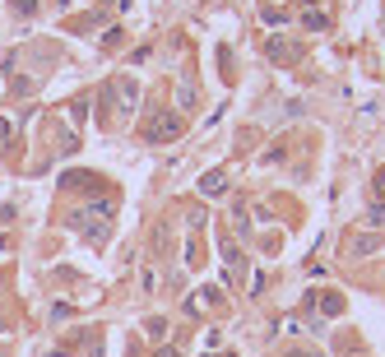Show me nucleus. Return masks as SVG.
I'll return each mask as SVG.
<instances>
[{"mask_svg":"<svg viewBox=\"0 0 385 357\" xmlns=\"http://www.w3.org/2000/svg\"><path fill=\"white\" fill-rule=\"evenodd\" d=\"M163 334H168V320L154 315V320H149V339H163Z\"/></svg>","mask_w":385,"mask_h":357,"instance_id":"f8f14e48","label":"nucleus"},{"mask_svg":"<svg viewBox=\"0 0 385 357\" xmlns=\"http://www.w3.org/2000/svg\"><path fill=\"white\" fill-rule=\"evenodd\" d=\"M214 306H218V288H200V293H190L181 302L186 315H204V311H214Z\"/></svg>","mask_w":385,"mask_h":357,"instance_id":"7ed1b4c3","label":"nucleus"},{"mask_svg":"<svg viewBox=\"0 0 385 357\" xmlns=\"http://www.w3.org/2000/svg\"><path fill=\"white\" fill-rule=\"evenodd\" d=\"M139 140L144 144H168V140H181V111H149V121L139 125Z\"/></svg>","mask_w":385,"mask_h":357,"instance_id":"f03ea898","label":"nucleus"},{"mask_svg":"<svg viewBox=\"0 0 385 357\" xmlns=\"http://www.w3.org/2000/svg\"><path fill=\"white\" fill-rule=\"evenodd\" d=\"M297 47L288 42V37H269V61H293Z\"/></svg>","mask_w":385,"mask_h":357,"instance_id":"0eeeda50","label":"nucleus"},{"mask_svg":"<svg viewBox=\"0 0 385 357\" xmlns=\"http://www.w3.org/2000/svg\"><path fill=\"white\" fill-rule=\"evenodd\" d=\"M302 24H307L311 33H321V28H330V15H325V10H316V5H307V10H302Z\"/></svg>","mask_w":385,"mask_h":357,"instance_id":"1a4fd4ad","label":"nucleus"},{"mask_svg":"<svg viewBox=\"0 0 385 357\" xmlns=\"http://www.w3.org/2000/svg\"><path fill=\"white\" fill-rule=\"evenodd\" d=\"M65 228L79 237H89V241H107L111 232V204L98 200V204H84V209H70L65 214Z\"/></svg>","mask_w":385,"mask_h":357,"instance_id":"f257e3e1","label":"nucleus"},{"mask_svg":"<svg viewBox=\"0 0 385 357\" xmlns=\"http://www.w3.org/2000/svg\"><path fill=\"white\" fill-rule=\"evenodd\" d=\"M158 357H177V353H172V348H163V353H158Z\"/></svg>","mask_w":385,"mask_h":357,"instance_id":"ddd939ff","label":"nucleus"},{"mask_svg":"<svg viewBox=\"0 0 385 357\" xmlns=\"http://www.w3.org/2000/svg\"><path fill=\"white\" fill-rule=\"evenodd\" d=\"M218 250H223V260H228V283H232L237 274H242V246H237V241L223 232V237H218Z\"/></svg>","mask_w":385,"mask_h":357,"instance_id":"39448f33","label":"nucleus"},{"mask_svg":"<svg viewBox=\"0 0 385 357\" xmlns=\"http://www.w3.org/2000/svg\"><path fill=\"white\" fill-rule=\"evenodd\" d=\"M177 102H181V111H190V107H195V84H190V79H186L181 89H177Z\"/></svg>","mask_w":385,"mask_h":357,"instance_id":"9d476101","label":"nucleus"},{"mask_svg":"<svg viewBox=\"0 0 385 357\" xmlns=\"http://www.w3.org/2000/svg\"><path fill=\"white\" fill-rule=\"evenodd\" d=\"M367 228H385V200H376L367 209Z\"/></svg>","mask_w":385,"mask_h":357,"instance_id":"9b49d317","label":"nucleus"},{"mask_svg":"<svg viewBox=\"0 0 385 357\" xmlns=\"http://www.w3.org/2000/svg\"><path fill=\"white\" fill-rule=\"evenodd\" d=\"M200 190H204V195H223V190H228V176H223V172H204Z\"/></svg>","mask_w":385,"mask_h":357,"instance_id":"6e6552de","label":"nucleus"},{"mask_svg":"<svg viewBox=\"0 0 385 357\" xmlns=\"http://www.w3.org/2000/svg\"><path fill=\"white\" fill-rule=\"evenodd\" d=\"M111 93L121 98V102H116L121 111H135L139 107V84H135V79H116V84H111Z\"/></svg>","mask_w":385,"mask_h":357,"instance_id":"20e7f679","label":"nucleus"},{"mask_svg":"<svg viewBox=\"0 0 385 357\" xmlns=\"http://www.w3.org/2000/svg\"><path fill=\"white\" fill-rule=\"evenodd\" d=\"M307 306H321V315H343V297L339 293H325V297L307 293Z\"/></svg>","mask_w":385,"mask_h":357,"instance_id":"423d86ee","label":"nucleus"}]
</instances>
